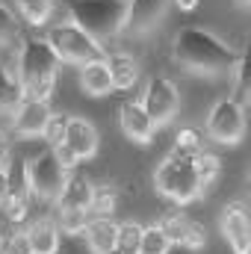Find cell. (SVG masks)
Here are the masks:
<instances>
[{
	"mask_svg": "<svg viewBox=\"0 0 251 254\" xmlns=\"http://www.w3.org/2000/svg\"><path fill=\"white\" fill-rule=\"evenodd\" d=\"M172 54L181 68H187L189 74H198V77L231 74V68L240 57V51H234L228 42H222L216 33L204 27H184L175 36Z\"/></svg>",
	"mask_w": 251,
	"mask_h": 254,
	"instance_id": "cell-1",
	"label": "cell"
},
{
	"mask_svg": "<svg viewBox=\"0 0 251 254\" xmlns=\"http://www.w3.org/2000/svg\"><path fill=\"white\" fill-rule=\"evenodd\" d=\"M57 74H60V60H57L54 48L48 45V39L24 36L18 45V74H15L24 95L51 101V95L57 89Z\"/></svg>",
	"mask_w": 251,
	"mask_h": 254,
	"instance_id": "cell-2",
	"label": "cell"
},
{
	"mask_svg": "<svg viewBox=\"0 0 251 254\" xmlns=\"http://www.w3.org/2000/svg\"><path fill=\"white\" fill-rule=\"evenodd\" d=\"M68 9H71V21L83 27L89 36H95L98 42L125 33L127 0H68Z\"/></svg>",
	"mask_w": 251,
	"mask_h": 254,
	"instance_id": "cell-3",
	"label": "cell"
},
{
	"mask_svg": "<svg viewBox=\"0 0 251 254\" xmlns=\"http://www.w3.org/2000/svg\"><path fill=\"white\" fill-rule=\"evenodd\" d=\"M154 187L163 198L175 201V204H189L201 195L198 178H195V166L192 157L181 151H169L163 157V163L154 172Z\"/></svg>",
	"mask_w": 251,
	"mask_h": 254,
	"instance_id": "cell-4",
	"label": "cell"
},
{
	"mask_svg": "<svg viewBox=\"0 0 251 254\" xmlns=\"http://www.w3.org/2000/svg\"><path fill=\"white\" fill-rule=\"evenodd\" d=\"M48 45L54 48L57 60L68 65H86L95 60H107L104 42H98L95 36H89L83 27H77L74 21H63L57 27H51V33L45 36Z\"/></svg>",
	"mask_w": 251,
	"mask_h": 254,
	"instance_id": "cell-5",
	"label": "cell"
},
{
	"mask_svg": "<svg viewBox=\"0 0 251 254\" xmlns=\"http://www.w3.org/2000/svg\"><path fill=\"white\" fill-rule=\"evenodd\" d=\"M24 169H27V190H30V198H39V201H48L54 204L63 192V184H65V169L63 163L57 160L54 148L24 160Z\"/></svg>",
	"mask_w": 251,
	"mask_h": 254,
	"instance_id": "cell-6",
	"label": "cell"
},
{
	"mask_svg": "<svg viewBox=\"0 0 251 254\" xmlns=\"http://www.w3.org/2000/svg\"><path fill=\"white\" fill-rule=\"evenodd\" d=\"M207 136L219 145H237L246 136V110L234 98H219L207 116Z\"/></svg>",
	"mask_w": 251,
	"mask_h": 254,
	"instance_id": "cell-7",
	"label": "cell"
},
{
	"mask_svg": "<svg viewBox=\"0 0 251 254\" xmlns=\"http://www.w3.org/2000/svg\"><path fill=\"white\" fill-rule=\"evenodd\" d=\"M139 104L145 107V113L151 116L154 127L169 125L175 116H178V107H181V92L178 86L169 80V77H151Z\"/></svg>",
	"mask_w": 251,
	"mask_h": 254,
	"instance_id": "cell-8",
	"label": "cell"
},
{
	"mask_svg": "<svg viewBox=\"0 0 251 254\" xmlns=\"http://www.w3.org/2000/svg\"><path fill=\"white\" fill-rule=\"evenodd\" d=\"M157 225L163 228V234L169 237L172 246H184L189 252H198V249L207 246V231H204V225L195 222V219H192L189 213H184L181 207L163 213V219H160Z\"/></svg>",
	"mask_w": 251,
	"mask_h": 254,
	"instance_id": "cell-9",
	"label": "cell"
},
{
	"mask_svg": "<svg viewBox=\"0 0 251 254\" xmlns=\"http://www.w3.org/2000/svg\"><path fill=\"white\" fill-rule=\"evenodd\" d=\"M219 231L228 240L234 254H249L251 252V219L246 201H231L219 213Z\"/></svg>",
	"mask_w": 251,
	"mask_h": 254,
	"instance_id": "cell-10",
	"label": "cell"
},
{
	"mask_svg": "<svg viewBox=\"0 0 251 254\" xmlns=\"http://www.w3.org/2000/svg\"><path fill=\"white\" fill-rule=\"evenodd\" d=\"M51 101L45 98H33V95H24L21 104L12 110V133L15 136H42V130L51 119Z\"/></svg>",
	"mask_w": 251,
	"mask_h": 254,
	"instance_id": "cell-11",
	"label": "cell"
},
{
	"mask_svg": "<svg viewBox=\"0 0 251 254\" xmlns=\"http://www.w3.org/2000/svg\"><path fill=\"white\" fill-rule=\"evenodd\" d=\"M169 9V0H127V21L125 30L130 36L151 33Z\"/></svg>",
	"mask_w": 251,
	"mask_h": 254,
	"instance_id": "cell-12",
	"label": "cell"
},
{
	"mask_svg": "<svg viewBox=\"0 0 251 254\" xmlns=\"http://www.w3.org/2000/svg\"><path fill=\"white\" fill-rule=\"evenodd\" d=\"M119 125H122L127 139H133V142H139V145H148V142L154 139V133H157L151 116L145 113V107H142L139 101H125V104L119 107Z\"/></svg>",
	"mask_w": 251,
	"mask_h": 254,
	"instance_id": "cell-13",
	"label": "cell"
},
{
	"mask_svg": "<svg viewBox=\"0 0 251 254\" xmlns=\"http://www.w3.org/2000/svg\"><path fill=\"white\" fill-rule=\"evenodd\" d=\"M98 130L89 119L83 116H68V133H65V145L74 151L77 160H89L98 154Z\"/></svg>",
	"mask_w": 251,
	"mask_h": 254,
	"instance_id": "cell-14",
	"label": "cell"
},
{
	"mask_svg": "<svg viewBox=\"0 0 251 254\" xmlns=\"http://www.w3.org/2000/svg\"><path fill=\"white\" fill-rule=\"evenodd\" d=\"M24 234H27V243H30L33 254H57L60 252V228H57V222L51 216L30 219L27 228H24Z\"/></svg>",
	"mask_w": 251,
	"mask_h": 254,
	"instance_id": "cell-15",
	"label": "cell"
},
{
	"mask_svg": "<svg viewBox=\"0 0 251 254\" xmlns=\"http://www.w3.org/2000/svg\"><path fill=\"white\" fill-rule=\"evenodd\" d=\"M92 192H95V184L80 175V172H68L65 175L63 192L57 198V207H77V210H89V201H92Z\"/></svg>",
	"mask_w": 251,
	"mask_h": 254,
	"instance_id": "cell-16",
	"label": "cell"
},
{
	"mask_svg": "<svg viewBox=\"0 0 251 254\" xmlns=\"http://www.w3.org/2000/svg\"><path fill=\"white\" fill-rule=\"evenodd\" d=\"M80 89L92 98H104L113 92V77H110V68L107 60H95V63L80 65Z\"/></svg>",
	"mask_w": 251,
	"mask_h": 254,
	"instance_id": "cell-17",
	"label": "cell"
},
{
	"mask_svg": "<svg viewBox=\"0 0 251 254\" xmlns=\"http://www.w3.org/2000/svg\"><path fill=\"white\" fill-rule=\"evenodd\" d=\"M107 68L113 77V89H133L139 83V63L130 54H107Z\"/></svg>",
	"mask_w": 251,
	"mask_h": 254,
	"instance_id": "cell-18",
	"label": "cell"
},
{
	"mask_svg": "<svg viewBox=\"0 0 251 254\" xmlns=\"http://www.w3.org/2000/svg\"><path fill=\"white\" fill-rule=\"evenodd\" d=\"M116 231H119V222H113V216H110V219H89L83 234H86V243L92 252L104 254L116 249Z\"/></svg>",
	"mask_w": 251,
	"mask_h": 254,
	"instance_id": "cell-19",
	"label": "cell"
},
{
	"mask_svg": "<svg viewBox=\"0 0 251 254\" xmlns=\"http://www.w3.org/2000/svg\"><path fill=\"white\" fill-rule=\"evenodd\" d=\"M192 166H195V178H198L201 195H204V192L216 184L222 163H219V157H216V154H210V151H198V154L192 157Z\"/></svg>",
	"mask_w": 251,
	"mask_h": 254,
	"instance_id": "cell-20",
	"label": "cell"
},
{
	"mask_svg": "<svg viewBox=\"0 0 251 254\" xmlns=\"http://www.w3.org/2000/svg\"><path fill=\"white\" fill-rule=\"evenodd\" d=\"M15 6L30 27H42L54 15V0H15Z\"/></svg>",
	"mask_w": 251,
	"mask_h": 254,
	"instance_id": "cell-21",
	"label": "cell"
},
{
	"mask_svg": "<svg viewBox=\"0 0 251 254\" xmlns=\"http://www.w3.org/2000/svg\"><path fill=\"white\" fill-rule=\"evenodd\" d=\"M172 243L163 234L160 225H142V237H139V249L136 254H169Z\"/></svg>",
	"mask_w": 251,
	"mask_h": 254,
	"instance_id": "cell-22",
	"label": "cell"
},
{
	"mask_svg": "<svg viewBox=\"0 0 251 254\" xmlns=\"http://www.w3.org/2000/svg\"><path fill=\"white\" fill-rule=\"evenodd\" d=\"M24 98V89L18 83V77L0 63V110H15Z\"/></svg>",
	"mask_w": 251,
	"mask_h": 254,
	"instance_id": "cell-23",
	"label": "cell"
},
{
	"mask_svg": "<svg viewBox=\"0 0 251 254\" xmlns=\"http://www.w3.org/2000/svg\"><path fill=\"white\" fill-rule=\"evenodd\" d=\"M57 228L60 234H83L89 225V210H77V207H57Z\"/></svg>",
	"mask_w": 251,
	"mask_h": 254,
	"instance_id": "cell-24",
	"label": "cell"
},
{
	"mask_svg": "<svg viewBox=\"0 0 251 254\" xmlns=\"http://www.w3.org/2000/svg\"><path fill=\"white\" fill-rule=\"evenodd\" d=\"M116 198L119 192L113 187H95L92 201H89V219H110L116 210Z\"/></svg>",
	"mask_w": 251,
	"mask_h": 254,
	"instance_id": "cell-25",
	"label": "cell"
},
{
	"mask_svg": "<svg viewBox=\"0 0 251 254\" xmlns=\"http://www.w3.org/2000/svg\"><path fill=\"white\" fill-rule=\"evenodd\" d=\"M139 237H142V225H139V222H119L116 249H119L122 254H136V249H139Z\"/></svg>",
	"mask_w": 251,
	"mask_h": 254,
	"instance_id": "cell-26",
	"label": "cell"
},
{
	"mask_svg": "<svg viewBox=\"0 0 251 254\" xmlns=\"http://www.w3.org/2000/svg\"><path fill=\"white\" fill-rule=\"evenodd\" d=\"M175 151L195 157L198 151H204V133L195 130V127H181V130L175 133Z\"/></svg>",
	"mask_w": 251,
	"mask_h": 254,
	"instance_id": "cell-27",
	"label": "cell"
},
{
	"mask_svg": "<svg viewBox=\"0 0 251 254\" xmlns=\"http://www.w3.org/2000/svg\"><path fill=\"white\" fill-rule=\"evenodd\" d=\"M231 77H234V101L246 110V101H249V71H246V57L240 54L237 57V63H234V68H231Z\"/></svg>",
	"mask_w": 251,
	"mask_h": 254,
	"instance_id": "cell-28",
	"label": "cell"
},
{
	"mask_svg": "<svg viewBox=\"0 0 251 254\" xmlns=\"http://www.w3.org/2000/svg\"><path fill=\"white\" fill-rule=\"evenodd\" d=\"M65 133H68V116H65V113H51L48 125H45V130H42V136H45L48 148L63 145V142H65Z\"/></svg>",
	"mask_w": 251,
	"mask_h": 254,
	"instance_id": "cell-29",
	"label": "cell"
},
{
	"mask_svg": "<svg viewBox=\"0 0 251 254\" xmlns=\"http://www.w3.org/2000/svg\"><path fill=\"white\" fill-rule=\"evenodd\" d=\"M3 210H6V219H9L15 228L33 219V216H30V195H12V198L3 204Z\"/></svg>",
	"mask_w": 251,
	"mask_h": 254,
	"instance_id": "cell-30",
	"label": "cell"
},
{
	"mask_svg": "<svg viewBox=\"0 0 251 254\" xmlns=\"http://www.w3.org/2000/svg\"><path fill=\"white\" fill-rule=\"evenodd\" d=\"M21 27H18V18L12 15V9L0 0V45H9L12 39H18Z\"/></svg>",
	"mask_w": 251,
	"mask_h": 254,
	"instance_id": "cell-31",
	"label": "cell"
},
{
	"mask_svg": "<svg viewBox=\"0 0 251 254\" xmlns=\"http://www.w3.org/2000/svg\"><path fill=\"white\" fill-rule=\"evenodd\" d=\"M3 254H33L30 243H27L24 228H15V231H12V237L6 240V249H3Z\"/></svg>",
	"mask_w": 251,
	"mask_h": 254,
	"instance_id": "cell-32",
	"label": "cell"
},
{
	"mask_svg": "<svg viewBox=\"0 0 251 254\" xmlns=\"http://www.w3.org/2000/svg\"><path fill=\"white\" fill-rule=\"evenodd\" d=\"M54 154H57V160H60V163H63L65 169H68V172H71V169H74V166H77V163H80V160H77V157H74V151H71V148H68V145H57V148H54Z\"/></svg>",
	"mask_w": 251,
	"mask_h": 254,
	"instance_id": "cell-33",
	"label": "cell"
},
{
	"mask_svg": "<svg viewBox=\"0 0 251 254\" xmlns=\"http://www.w3.org/2000/svg\"><path fill=\"white\" fill-rule=\"evenodd\" d=\"M12 231H15V225H12L9 219H0V254L6 249V240L12 237Z\"/></svg>",
	"mask_w": 251,
	"mask_h": 254,
	"instance_id": "cell-34",
	"label": "cell"
},
{
	"mask_svg": "<svg viewBox=\"0 0 251 254\" xmlns=\"http://www.w3.org/2000/svg\"><path fill=\"white\" fill-rule=\"evenodd\" d=\"M12 157V148H9V136L0 130V166H6V160Z\"/></svg>",
	"mask_w": 251,
	"mask_h": 254,
	"instance_id": "cell-35",
	"label": "cell"
},
{
	"mask_svg": "<svg viewBox=\"0 0 251 254\" xmlns=\"http://www.w3.org/2000/svg\"><path fill=\"white\" fill-rule=\"evenodd\" d=\"M9 201V181H6V169L0 166V207Z\"/></svg>",
	"mask_w": 251,
	"mask_h": 254,
	"instance_id": "cell-36",
	"label": "cell"
},
{
	"mask_svg": "<svg viewBox=\"0 0 251 254\" xmlns=\"http://www.w3.org/2000/svg\"><path fill=\"white\" fill-rule=\"evenodd\" d=\"M175 3H178V9H181V12H192V9L198 6V0H175Z\"/></svg>",
	"mask_w": 251,
	"mask_h": 254,
	"instance_id": "cell-37",
	"label": "cell"
},
{
	"mask_svg": "<svg viewBox=\"0 0 251 254\" xmlns=\"http://www.w3.org/2000/svg\"><path fill=\"white\" fill-rule=\"evenodd\" d=\"M234 3H237L240 9H249V6H251V0H234Z\"/></svg>",
	"mask_w": 251,
	"mask_h": 254,
	"instance_id": "cell-38",
	"label": "cell"
},
{
	"mask_svg": "<svg viewBox=\"0 0 251 254\" xmlns=\"http://www.w3.org/2000/svg\"><path fill=\"white\" fill-rule=\"evenodd\" d=\"M104 254H122V252L119 249H110V252H104Z\"/></svg>",
	"mask_w": 251,
	"mask_h": 254,
	"instance_id": "cell-39",
	"label": "cell"
}]
</instances>
